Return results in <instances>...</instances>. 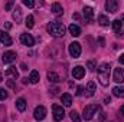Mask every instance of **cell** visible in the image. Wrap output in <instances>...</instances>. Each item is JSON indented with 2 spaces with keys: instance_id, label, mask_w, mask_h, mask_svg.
Returning <instances> with one entry per match:
<instances>
[{
  "instance_id": "cell-24",
  "label": "cell",
  "mask_w": 124,
  "mask_h": 122,
  "mask_svg": "<svg viewBox=\"0 0 124 122\" xmlns=\"http://www.w3.org/2000/svg\"><path fill=\"white\" fill-rule=\"evenodd\" d=\"M25 25H26V27H28V29H32V27L35 26V19H33V16H32V14H29V16L26 17V23H25Z\"/></svg>"
},
{
  "instance_id": "cell-13",
  "label": "cell",
  "mask_w": 124,
  "mask_h": 122,
  "mask_svg": "<svg viewBox=\"0 0 124 122\" xmlns=\"http://www.w3.org/2000/svg\"><path fill=\"white\" fill-rule=\"evenodd\" d=\"M93 16H94L93 7L85 6V7H84V17H85V20H87V22H93Z\"/></svg>"
},
{
  "instance_id": "cell-15",
  "label": "cell",
  "mask_w": 124,
  "mask_h": 122,
  "mask_svg": "<svg viewBox=\"0 0 124 122\" xmlns=\"http://www.w3.org/2000/svg\"><path fill=\"white\" fill-rule=\"evenodd\" d=\"M68 30H69V33H71L74 37H78V36L81 34V29H79V26L75 25V23H72V25L68 27Z\"/></svg>"
},
{
  "instance_id": "cell-5",
  "label": "cell",
  "mask_w": 124,
  "mask_h": 122,
  "mask_svg": "<svg viewBox=\"0 0 124 122\" xmlns=\"http://www.w3.org/2000/svg\"><path fill=\"white\" fill-rule=\"evenodd\" d=\"M33 116H35L36 121H43L45 116H46V108L42 106V105L36 106V108H35V112H33Z\"/></svg>"
},
{
  "instance_id": "cell-36",
  "label": "cell",
  "mask_w": 124,
  "mask_h": 122,
  "mask_svg": "<svg viewBox=\"0 0 124 122\" xmlns=\"http://www.w3.org/2000/svg\"><path fill=\"white\" fill-rule=\"evenodd\" d=\"M104 101H105V103H108V102H110V101H111V98H110V96H107V98H105V99H104Z\"/></svg>"
},
{
  "instance_id": "cell-1",
  "label": "cell",
  "mask_w": 124,
  "mask_h": 122,
  "mask_svg": "<svg viewBox=\"0 0 124 122\" xmlns=\"http://www.w3.org/2000/svg\"><path fill=\"white\" fill-rule=\"evenodd\" d=\"M110 65L108 63H102L100 65L98 68V81L102 86H107L108 85V78H110Z\"/></svg>"
},
{
  "instance_id": "cell-26",
  "label": "cell",
  "mask_w": 124,
  "mask_h": 122,
  "mask_svg": "<svg viewBox=\"0 0 124 122\" xmlns=\"http://www.w3.org/2000/svg\"><path fill=\"white\" fill-rule=\"evenodd\" d=\"M69 115H71V119H72V122H81V116H79V114H78L77 111H72Z\"/></svg>"
},
{
  "instance_id": "cell-16",
  "label": "cell",
  "mask_w": 124,
  "mask_h": 122,
  "mask_svg": "<svg viewBox=\"0 0 124 122\" xmlns=\"http://www.w3.org/2000/svg\"><path fill=\"white\" fill-rule=\"evenodd\" d=\"M61 101L65 106H71V105H72V96H71L69 93H63L61 96Z\"/></svg>"
},
{
  "instance_id": "cell-17",
  "label": "cell",
  "mask_w": 124,
  "mask_h": 122,
  "mask_svg": "<svg viewBox=\"0 0 124 122\" xmlns=\"http://www.w3.org/2000/svg\"><path fill=\"white\" fill-rule=\"evenodd\" d=\"M6 76H9V78H12V79H16V78L19 76V73H17V70H16L15 66H10V68L6 70Z\"/></svg>"
},
{
  "instance_id": "cell-3",
  "label": "cell",
  "mask_w": 124,
  "mask_h": 122,
  "mask_svg": "<svg viewBox=\"0 0 124 122\" xmlns=\"http://www.w3.org/2000/svg\"><path fill=\"white\" fill-rule=\"evenodd\" d=\"M98 109H100V108H98L97 105H94V103H93V105H87V106L84 108V115H82V116H84V119L90 121V119L94 116V114H95Z\"/></svg>"
},
{
  "instance_id": "cell-18",
  "label": "cell",
  "mask_w": 124,
  "mask_h": 122,
  "mask_svg": "<svg viewBox=\"0 0 124 122\" xmlns=\"http://www.w3.org/2000/svg\"><path fill=\"white\" fill-rule=\"evenodd\" d=\"M39 79H40L39 72H38V70H32L31 76H29V82H31V83H38V82H39Z\"/></svg>"
},
{
  "instance_id": "cell-21",
  "label": "cell",
  "mask_w": 124,
  "mask_h": 122,
  "mask_svg": "<svg viewBox=\"0 0 124 122\" xmlns=\"http://www.w3.org/2000/svg\"><path fill=\"white\" fill-rule=\"evenodd\" d=\"M48 79H49V82H52V83H58L61 79H59V76L55 73V72H48Z\"/></svg>"
},
{
  "instance_id": "cell-38",
  "label": "cell",
  "mask_w": 124,
  "mask_h": 122,
  "mask_svg": "<svg viewBox=\"0 0 124 122\" xmlns=\"http://www.w3.org/2000/svg\"><path fill=\"white\" fill-rule=\"evenodd\" d=\"M120 112H121V115H124V105L121 106V109H120Z\"/></svg>"
},
{
  "instance_id": "cell-34",
  "label": "cell",
  "mask_w": 124,
  "mask_h": 122,
  "mask_svg": "<svg viewBox=\"0 0 124 122\" xmlns=\"http://www.w3.org/2000/svg\"><path fill=\"white\" fill-rule=\"evenodd\" d=\"M118 61H120V63H121V65H124V53L120 56V58H118Z\"/></svg>"
},
{
  "instance_id": "cell-25",
  "label": "cell",
  "mask_w": 124,
  "mask_h": 122,
  "mask_svg": "<svg viewBox=\"0 0 124 122\" xmlns=\"http://www.w3.org/2000/svg\"><path fill=\"white\" fill-rule=\"evenodd\" d=\"M111 25H113V29H114V32H120V30H121V26H123V23H121L118 19H117V20H114Z\"/></svg>"
},
{
  "instance_id": "cell-39",
  "label": "cell",
  "mask_w": 124,
  "mask_h": 122,
  "mask_svg": "<svg viewBox=\"0 0 124 122\" xmlns=\"http://www.w3.org/2000/svg\"><path fill=\"white\" fill-rule=\"evenodd\" d=\"M0 82H1V73H0Z\"/></svg>"
},
{
  "instance_id": "cell-14",
  "label": "cell",
  "mask_w": 124,
  "mask_h": 122,
  "mask_svg": "<svg viewBox=\"0 0 124 122\" xmlns=\"http://www.w3.org/2000/svg\"><path fill=\"white\" fill-rule=\"evenodd\" d=\"M94 93H95V83L91 81V82H88V85L85 88V96L91 98V96H94Z\"/></svg>"
},
{
  "instance_id": "cell-29",
  "label": "cell",
  "mask_w": 124,
  "mask_h": 122,
  "mask_svg": "<svg viewBox=\"0 0 124 122\" xmlns=\"http://www.w3.org/2000/svg\"><path fill=\"white\" fill-rule=\"evenodd\" d=\"M23 4H25L26 7H33V6H35V1H33V0H23Z\"/></svg>"
},
{
  "instance_id": "cell-19",
  "label": "cell",
  "mask_w": 124,
  "mask_h": 122,
  "mask_svg": "<svg viewBox=\"0 0 124 122\" xmlns=\"http://www.w3.org/2000/svg\"><path fill=\"white\" fill-rule=\"evenodd\" d=\"M16 108H17L20 112H23V111L26 109V101H25L23 98H19V99L16 101Z\"/></svg>"
},
{
  "instance_id": "cell-30",
  "label": "cell",
  "mask_w": 124,
  "mask_h": 122,
  "mask_svg": "<svg viewBox=\"0 0 124 122\" xmlns=\"http://www.w3.org/2000/svg\"><path fill=\"white\" fill-rule=\"evenodd\" d=\"M87 65H88V68H90L91 70H95V69H97V68H95V62H94V61H88Z\"/></svg>"
},
{
  "instance_id": "cell-35",
  "label": "cell",
  "mask_w": 124,
  "mask_h": 122,
  "mask_svg": "<svg viewBox=\"0 0 124 122\" xmlns=\"http://www.w3.org/2000/svg\"><path fill=\"white\" fill-rule=\"evenodd\" d=\"M100 45L104 46V39H102V37H100Z\"/></svg>"
},
{
  "instance_id": "cell-6",
  "label": "cell",
  "mask_w": 124,
  "mask_h": 122,
  "mask_svg": "<svg viewBox=\"0 0 124 122\" xmlns=\"http://www.w3.org/2000/svg\"><path fill=\"white\" fill-rule=\"evenodd\" d=\"M69 55L72 58H79V55H81V45L77 43V42L71 43L69 45Z\"/></svg>"
},
{
  "instance_id": "cell-9",
  "label": "cell",
  "mask_w": 124,
  "mask_h": 122,
  "mask_svg": "<svg viewBox=\"0 0 124 122\" xmlns=\"http://www.w3.org/2000/svg\"><path fill=\"white\" fill-rule=\"evenodd\" d=\"M114 82H117V83L124 82V69H121V68L114 69Z\"/></svg>"
},
{
  "instance_id": "cell-31",
  "label": "cell",
  "mask_w": 124,
  "mask_h": 122,
  "mask_svg": "<svg viewBox=\"0 0 124 122\" xmlns=\"http://www.w3.org/2000/svg\"><path fill=\"white\" fill-rule=\"evenodd\" d=\"M7 86L12 88V89H16V83H15L13 81H7Z\"/></svg>"
},
{
  "instance_id": "cell-33",
  "label": "cell",
  "mask_w": 124,
  "mask_h": 122,
  "mask_svg": "<svg viewBox=\"0 0 124 122\" xmlns=\"http://www.w3.org/2000/svg\"><path fill=\"white\" fill-rule=\"evenodd\" d=\"M12 6H13V1H9V3L6 4V10H10V9H12Z\"/></svg>"
},
{
  "instance_id": "cell-8",
  "label": "cell",
  "mask_w": 124,
  "mask_h": 122,
  "mask_svg": "<svg viewBox=\"0 0 124 122\" xmlns=\"http://www.w3.org/2000/svg\"><path fill=\"white\" fill-rule=\"evenodd\" d=\"M72 76H74L75 79H82V78L85 76V69H84L82 66H75V68L72 69Z\"/></svg>"
},
{
  "instance_id": "cell-11",
  "label": "cell",
  "mask_w": 124,
  "mask_h": 122,
  "mask_svg": "<svg viewBox=\"0 0 124 122\" xmlns=\"http://www.w3.org/2000/svg\"><path fill=\"white\" fill-rule=\"evenodd\" d=\"M0 42H1L4 46H10V45H12V37H10L4 30H0Z\"/></svg>"
},
{
  "instance_id": "cell-28",
  "label": "cell",
  "mask_w": 124,
  "mask_h": 122,
  "mask_svg": "<svg viewBox=\"0 0 124 122\" xmlns=\"http://www.w3.org/2000/svg\"><path fill=\"white\" fill-rule=\"evenodd\" d=\"M13 17H15L16 20H20V9H19V7H16V10H15V13H13Z\"/></svg>"
},
{
  "instance_id": "cell-32",
  "label": "cell",
  "mask_w": 124,
  "mask_h": 122,
  "mask_svg": "<svg viewBox=\"0 0 124 122\" xmlns=\"http://www.w3.org/2000/svg\"><path fill=\"white\" fill-rule=\"evenodd\" d=\"M82 91H84V86H78L77 88V96H81L82 95Z\"/></svg>"
},
{
  "instance_id": "cell-27",
  "label": "cell",
  "mask_w": 124,
  "mask_h": 122,
  "mask_svg": "<svg viewBox=\"0 0 124 122\" xmlns=\"http://www.w3.org/2000/svg\"><path fill=\"white\" fill-rule=\"evenodd\" d=\"M7 92L4 91V89H0V101H4V99H7Z\"/></svg>"
},
{
  "instance_id": "cell-12",
  "label": "cell",
  "mask_w": 124,
  "mask_h": 122,
  "mask_svg": "<svg viewBox=\"0 0 124 122\" xmlns=\"http://www.w3.org/2000/svg\"><path fill=\"white\" fill-rule=\"evenodd\" d=\"M1 59H3L4 63H12V62L16 59V53H15V52H12V50H9V52H6V53L3 55V58H1Z\"/></svg>"
},
{
  "instance_id": "cell-20",
  "label": "cell",
  "mask_w": 124,
  "mask_h": 122,
  "mask_svg": "<svg viewBox=\"0 0 124 122\" xmlns=\"http://www.w3.org/2000/svg\"><path fill=\"white\" fill-rule=\"evenodd\" d=\"M113 93L117 98H124V86H116L113 89Z\"/></svg>"
},
{
  "instance_id": "cell-4",
  "label": "cell",
  "mask_w": 124,
  "mask_h": 122,
  "mask_svg": "<svg viewBox=\"0 0 124 122\" xmlns=\"http://www.w3.org/2000/svg\"><path fill=\"white\" fill-rule=\"evenodd\" d=\"M52 111H54V119L55 121H62L63 119V116H65V111H63V108H62L61 105H54L52 106Z\"/></svg>"
},
{
  "instance_id": "cell-10",
  "label": "cell",
  "mask_w": 124,
  "mask_h": 122,
  "mask_svg": "<svg viewBox=\"0 0 124 122\" xmlns=\"http://www.w3.org/2000/svg\"><path fill=\"white\" fill-rule=\"evenodd\" d=\"M117 7H118L117 0H108V1L105 3V10L110 12V13H116V12H117Z\"/></svg>"
},
{
  "instance_id": "cell-23",
  "label": "cell",
  "mask_w": 124,
  "mask_h": 122,
  "mask_svg": "<svg viewBox=\"0 0 124 122\" xmlns=\"http://www.w3.org/2000/svg\"><path fill=\"white\" fill-rule=\"evenodd\" d=\"M98 23H100L101 26H104V27H105V26H108V25H110V20H108V17H107V16L101 14V16L98 17Z\"/></svg>"
},
{
  "instance_id": "cell-37",
  "label": "cell",
  "mask_w": 124,
  "mask_h": 122,
  "mask_svg": "<svg viewBox=\"0 0 124 122\" xmlns=\"http://www.w3.org/2000/svg\"><path fill=\"white\" fill-rule=\"evenodd\" d=\"M118 20H120V22H121V23H124V14H121V17H120V19H118Z\"/></svg>"
},
{
  "instance_id": "cell-22",
  "label": "cell",
  "mask_w": 124,
  "mask_h": 122,
  "mask_svg": "<svg viewBox=\"0 0 124 122\" xmlns=\"http://www.w3.org/2000/svg\"><path fill=\"white\" fill-rule=\"evenodd\" d=\"M52 12L55 14H61V13H63V9H62V6L59 3H54L52 4Z\"/></svg>"
},
{
  "instance_id": "cell-2",
  "label": "cell",
  "mask_w": 124,
  "mask_h": 122,
  "mask_svg": "<svg viewBox=\"0 0 124 122\" xmlns=\"http://www.w3.org/2000/svg\"><path fill=\"white\" fill-rule=\"evenodd\" d=\"M46 29H48V33L52 34L54 37H61V36L65 34V27H63V25L58 23V22H51Z\"/></svg>"
},
{
  "instance_id": "cell-7",
  "label": "cell",
  "mask_w": 124,
  "mask_h": 122,
  "mask_svg": "<svg viewBox=\"0 0 124 122\" xmlns=\"http://www.w3.org/2000/svg\"><path fill=\"white\" fill-rule=\"evenodd\" d=\"M20 42H22L25 46H33V43H35V39L32 37V34L22 33V34H20Z\"/></svg>"
}]
</instances>
